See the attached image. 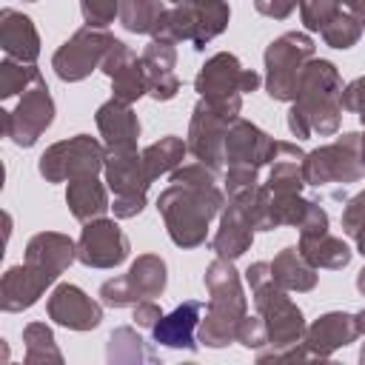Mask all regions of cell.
Masks as SVG:
<instances>
[{
	"mask_svg": "<svg viewBox=\"0 0 365 365\" xmlns=\"http://www.w3.org/2000/svg\"><path fill=\"white\" fill-rule=\"evenodd\" d=\"M225 202L217 171L191 163L171 171V185L157 197V211L177 248H200L208 240V222L220 217Z\"/></svg>",
	"mask_w": 365,
	"mask_h": 365,
	"instance_id": "obj_1",
	"label": "cell"
},
{
	"mask_svg": "<svg viewBox=\"0 0 365 365\" xmlns=\"http://www.w3.org/2000/svg\"><path fill=\"white\" fill-rule=\"evenodd\" d=\"M342 77L331 60L311 57L299 74L297 97L288 108V128L297 140L331 137L342 125Z\"/></svg>",
	"mask_w": 365,
	"mask_h": 365,
	"instance_id": "obj_2",
	"label": "cell"
},
{
	"mask_svg": "<svg viewBox=\"0 0 365 365\" xmlns=\"http://www.w3.org/2000/svg\"><path fill=\"white\" fill-rule=\"evenodd\" d=\"M202 282L208 291V308L200 319L197 339L205 348H225L237 342V328L248 314V297L242 291V279L234 268V259L217 257L214 262H208Z\"/></svg>",
	"mask_w": 365,
	"mask_h": 365,
	"instance_id": "obj_3",
	"label": "cell"
},
{
	"mask_svg": "<svg viewBox=\"0 0 365 365\" xmlns=\"http://www.w3.org/2000/svg\"><path fill=\"white\" fill-rule=\"evenodd\" d=\"M262 77L254 68H242L237 54L231 51H217L202 63V68L194 77V91L220 108L228 117H240L242 111V94H254L259 88Z\"/></svg>",
	"mask_w": 365,
	"mask_h": 365,
	"instance_id": "obj_4",
	"label": "cell"
},
{
	"mask_svg": "<svg viewBox=\"0 0 365 365\" xmlns=\"http://www.w3.org/2000/svg\"><path fill=\"white\" fill-rule=\"evenodd\" d=\"M317 46L305 31H285L265 46V91L277 103H294L297 83Z\"/></svg>",
	"mask_w": 365,
	"mask_h": 365,
	"instance_id": "obj_5",
	"label": "cell"
},
{
	"mask_svg": "<svg viewBox=\"0 0 365 365\" xmlns=\"http://www.w3.org/2000/svg\"><path fill=\"white\" fill-rule=\"evenodd\" d=\"M251 299H254V311L262 317V322L268 328V345L259 351H282V348L302 342L305 328H308L302 308L288 297L285 288H279L274 282V277L268 282L251 288Z\"/></svg>",
	"mask_w": 365,
	"mask_h": 365,
	"instance_id": "obj_6",
	"label": "cell"
},
{
	"mask_svg": "<svg viewBox=\"0 0 365 365\" xmlns=\"http://www.w3.org/2000/svg\"><path fill=\"white\" fill-rule=\"evenodd\" d=\"M106 165V145L91 134H74L48 145L40 160L37 171L46 182H68L77 177L100 174Z\"/></svg>",
	"mask_w": 365,
	"mask_h": 365,
	"instance_id": "obj_7",
	"label": "cell"
},
{
	"mask_svg": "<svg viewBox=\"0 0 365 365\" xmlns=\"http://www.w3.org/2000/svg\"><path fill=\"white\" fill-rule=\"evenodd\" d=\"M365 177L359 163V131H345L305 154V185H351Z\"/></svg>",
	"mask_w": 365,
	"mask_h": 365,
	"instance_id": "obj_8",
	"label": "cell"
},
{
	"mask_svg": "<svg viewBox=\"0 0 365 365\" xmlns=\"http://www.w3.org/2000/svg\"><path fill=\"white\" fill-rule=\"evenodd\" d=\"M168 285V265L160 254H140L123 277L100 285V302L108 308H134L140 299L163 297Z\"/></svg>",
	"mask_w": 365,
	"mask_h": 365,
	"instance_id": "obj_9",
	"label": "cell"
},
{
	"mask_svg": "<svg viewBox=\"0 0 365 365\" xmlns=\"http://www.w3.org/2000/svg\"><path fill=\"white\" fill-rule=\"evenodd\" d=\"M106 185L114 191L111 211L117 220L140 217L145 208V194L151 188V180L145 174L143 151H106Z\"/></svg>",
	"mask_w": 365,
	"mask_h": 365,
	"instance_id": "obj_10",
	"label": "cell"
},
{
	"mask_svg": "<svg viewBox=\"0 0 365 365\" xmlns=\"http://www.w3.org/2000/svg\"><path fill=\"white\" fill-rule=\"evenodd\" d=\"M117 37L106 29H94V26H83L77 29L51 57V68L63 83H80L86 77H91V71H97L111 48Z\"/></svg>",
	"mask_w": 365,
	"mask_h": 365,
	"instance_id": "obj_11",
	"label": "cell"
},
{
	"mask_svg": "<svg viewBox=\"0 0 365 365\" xmlns=\"http://www.w3.org/2000/svg\"><path fill=\"white\" fill-rule=\"evenodd\" d=\"M0 114H3L6 137L20 148H31L54 123V100H51L46 80H40L29 91H23L17 106L9 111H0Z\"/></svg>",
	"mask_w": 365,
	"mask_h": 365,
	"instance_id": "obj_12",
	"label": "cell"
},
{
	"mask_svg": "<svg viewBox=\"0 0 365 365\" xmlns=\"http://www.w3.org/2000/svg\"><path fill=\"white\" fill-rule=\"evenodd\" d=\"M234 117L222 114L220 108H214L211 103H205L202 97L197 100L194 111H191V123H188V151L194 154L197 163L214 168L220 174V168L225 165V134L231 128Z\"/></svg>",
	"mask_w": 365,
	"mask_h": 365,
	"instance_id": "obj_13",
	"label": "cell"
},
{
	"mask_svg": "<svg viewBox=\"0 0 365 365\" xmlns=\"http://www.w3.org/2000/svg\"><path fill=\"white\" fill-rule=\"evenodd\" d=\"M128 254L131 242L120 228L117 217L83 222V231L77 237V262H83L86 268H117L128 259Z\"/></svg>",
	"mask_w": 365,
	"mask_h": 365,
	"instance_id": "obj_14",
	"label": "cell"
},
{
	"mask_svg": "<svg viewBox=\"0 0 365 365\" xmlns=\"http://www.w3.org/2000/svg\"><path fill=\"white\" fill-rule=\"evenodd\" d=\"M274 143L277 140L265 134L259 125L237 117L225 134V168L259 174L274 154Z\"/></svg>",
	"mask_w": 365,
	"mask_h": 365,
	"instance_id": "obj_15",
	"label": "cell"
},
{
	"mask_svg": "<svg viewBox=\"0 0 365 365\" xmlns=\"http://www.w3.org/2000/svg\"><path fill=\"white\" fill-rule=\"evenodd\" d=\"M46 314L68 331H94L103 322V302L91 299L74 282H60L46 299Z\"/></svg>",
	"mask_w": 365,
	"mask_h": 365,
	"instance_id": "obj_16",
	"label": "cell"
},
{
	"mask_svg": "<svg viewBox=\"0 0 365 365\" xmlns=\"http://www.w3.org/2000/svg\"><path fill=\"white\" fill-rule=\"evenodd\" d=\"M100 71L111 80V97L120 100V103H137L143 94H148V83H145V71H143V63L140 57L123 43V40H114Z\"/></svg>",
	"mask_w": 365,
	"mask_h": 365,
	"instance_id": "obj_17",
	"label": "cell"
},
{
	"mask_svg": "<svg viewBox=\"0 0 365 365\" xmlns=\"http://www.w3.org/2000/svg\"><path fill=\"white\" fill-rule=\"evenodd\" d=\"M77 259V242L68 234L60 231H40L26 242V257L23 262L34 268L48 285L60 279V274Z\"/></svg>",
	"mask_w": 365,
	"mask_h": 365,
	"instance_id": "obj_18",
	"label": "cell"
},
{
	"mask_svg": "<svg viewBox=\"0 0 365 365\" xmlns=\"http://www.w3.org/2000/svg\"><path fill=\"white\" fill-rule=\"evenodd\" d=\"M359 328H356V314H345V311H328L322 317H317L308 328H305V348L311 356L328 359L334 351L356 342Z\"/></svg>",
	"mask_w": 365,
	"mask_h": 365,
	"instance_id": "obj_19",
	"label": "cell"
},
{
	"mask_svg": "<svg viewBox=\"0 0 365 365\" xmlns=\"http://www.w3.org/2000/svg\"><path fill=\"white\" fill-rule=\"evenodd\" d=\"M97 131L103 137L106 151H137V140H140V117L128 103L120 100H106L97 114H94Z\"/></svg>",
	"mask_w": 365,
	"mask_h": 365,
	"instance_id": "obj_20",
	"label": "cell"
},
{
	"mask_svg": "<svg viewBox=\"0 0 365 365\" xmlns=\"http://www.w3.org/2000/svg\"><path fill=\"white\" fill-rule=\"evenodd\" d=\"M200 319H202V302L200 299H185L171 314H163L160 317V322L151 328V336L163 348L197 354V348H200L197 345Z\"/></svg>",
	"mask_w": 365,
	"mask_h": 365,
	"instance_id": "obj_21",
	"label": "cell"
},
{
	"mask_svg": "<svg viewBox=\"0 0 365 365\" xmlns=\"http://www.w3.org/2000/svg\"><path fill=\"white\" fill-rule=\"evenodd\" d=\"M143 71H145V83H148V97L157 103L174 100L180 91V77L174 74L177 66V48L174 43L165 40H151L143 54H140Z\"/></svg>",
	"mask_w": 365,
	"mask_h": 365,
	"instance_id": "obj_22",
	"label": "cell"
},
{
	"mask_svg": "<svg viewBox=\"0 0 365 365\" xmlns=\"http://www.w3.org/2000/svg\"><path fill=\"white\" fill-rule=\"evenodd\" d=\"M305 154L297 143L277 140L268 160V191L271 194H299L305 185Z\"/></svg>",
	"mask_w": 365,
	"mask_h": 365,
	"instance_id": "obj_23",
	"label": "cell"
},
{
	"mask_svg": "<svg viewBox=\"0 0 365 365\" xmlns=\"http://www.w3.org/2000/svg\"><path fill=\"white\" fill-rule=\"evenodd\" d=\"M0 48L11 60L34 63L40 57V34L34 29V20L17 9H3L0 11Z\"/></svg>",
	"mask_w": 365,
	"mask_h": 365,
	"instance_id": "obj_24",
	"label": "cell"
},
{
	"mask_svg": "<svg viewBox=\"0 0 365 365\" xmlns=\"http://www.w3.org/2000/svg\"><path fill=\"white\" fill-rule=\"evenodd\" d=\"M46 288H51L48 279H43L34 268H29L26 262L11 265L0 279V308L6 314L26 311L46 294Z\"/></svg>",
	"mask_w": 365,
	"mask_h": 365,
	"instance_id": "obj_25",
	"label": "cell"
},
{
	"mask_svg": "<svg viewBox=\"0 0 365 365\" xmlns=\"http://www.w3.org/2000/svg\"><path fill=\"white\" fill-rule=\"evenodd\" d=\"M251 242H254V228L248 217L234 202H225V208L220 211V228L211 237V251L222 259H237L251 248Z\"/></svg>",
	"mask_w": 365,
	"mask_h": 365,
	"instance_id": "obj_26",
	"label": "cell"
},
{
	"mask_svg": "<svg viewBox=\"0 0 365 365\" xmlns=\"http://www.w3.org/2000/svg\"><path fill=\"white\" fill-rule=\"evenodd\" d=\"M66 205H68V211H71V217H74L77 222L100 220V217H106V211L111 208V202H108V185L100 182L97 174L68 180Z\"/></svg>",
	"mask_w": 365,
	"mask_h": 365,
	"instance_id": "obj_27",
	"label": "cell"
},
{
	"mask_svg": "<svg viewBox=\"0 0 365 365\" xmlns=\"http://www.w3.org/2000/svg\"><path fill=\"white\" fill-rule=\"evenodd\" d=\"M271 277H274V282H277L279 288L297 291V294L314 291V288H317V279H319L317 268L302 257V251H299L297 245H285V248L274 257V262H271Z\"/></svg>",
	"mask_w": 365,
	"mask_h": 365,
	"instance_id": "obj_28",
	"label": "cell"
},
{
	"mask_svg": "<svg viewBox=\"0 0 365 365\" xmlns=\"http://www.w3.org/2000/svg\"><path fill=\"white\" fill-rule=\"evenodd\" d=\"M297 248L302 251V257L319 271V268H328V271H339L351 262L354 251L339 240L334 237L331 231H322V234H314V237H299Z\"/></svg>",
	"mask_w": 365,
	"mask_h": 365,
	"instance_id": "obj_29",
	"label": "cell"
},
{
	"mask_svg": "<svg viewBox=\"0 0 365 365\" xmlns=\"http://www.w3.org/2000/svg\"><path fill=\"white\" fill-rule=\"evenodd\" d=\"M106 359L111 365H143V362H157V354L131 325H120L111 331L106 342Z\"/></svg>",
	"mask_w": 365,
	"mask_h": 365,
	"instance_id": "obj_30",
	"label": "cell"
},
{
	"mask_svg": "<svg viewBox=\"0 0 365 365\" xmlns=\"http://www.w3.org/2000/svg\"><path fill=\"white\" fill-rule=\"evenodd\" d=\"M188 151V143L177 134H165L160 140H154L151 145L143 148V163H145V174L154 182L163 174H171L174 168L182 165V157Z\"/></svg>",
	"mask_w": 365,
	"mask_h": 365,
	"instance_id": "obj_31",
	"label": "cell"
},
{
	"mask_svg": "<svg viewBox=\"0 0 365 365\" xmlns=\"http://www.w3.org/2000/svg\"><path fill=\"white\" fill-rule=\"evenodd\" d=\"M228 202H234L251 222L254 231H274V214H271V191L265 182H254L242 191L228 194Z\"/></svg>",
	"mask_w": 365,
	"mask_h": 365,
	"instance_id": "obj_32",
	"label": "cell"
},
{
	"mask_svg": "<svg viewBox=\"0 0 365 365\" xmlns=\"http://www.w3.org/2000/svg\"><path fill=\"white\" fill-rule=\"evenodd\" d=\"M197 9V34H194V51H202L214 37H220L228 29L231 6L228 0H194Z\"/></svg>",
	"mask_w": 365,
	"mask_h": 365,
	"instance_id": "obj_33",
	"label": "cell"
},
{
	"mask_svg": "<svg viewBox=\"0 0 365 365\" xmlns=\"http://www.w3.org/2000/svg\"><path fill=\"white\" fill-rule=\"evenodd\" d=\"M197 34V9L191 3H177L174 9H165L157 31L151 40H165V43H194Z\"/></svg>",
	"mask_w": 365,
	"mask_h": 365,
	"instance_id": "obj_34",
	"label": "cell"
},
{
	"mask_svg": "<svg viewBox=\"0 0 365 365\" xmlns=\"http://www.w3.org/2000/svg\"><path fill=\"white\" fill-rule=\"evenodd\" d=\"M163 14H165V0H125L117 20L131 34H151L154 37Z\"/></svg>",
	"mask_w": 365,
	"mask_h": 365,
	"instance_id": "obj_35",
	"label": "cell"
},
{
	"mask_svg": "<svg viewBox=\"0 0 365 365\" xmlns=\"http://www.w3.org/2000/svg\"><path fill=\"white\" fill-rule=\"evenodd\" d=\"M23 348H26V362L29 365H43V362H54L63 365V351L54 342V331L46 322H29L23 328Z\"/></svg>",
	"mask_w": 365,
	"mask_h": 365,
	"instance_id": "obj_36",
	"label": "cell"
},
{
	"mask_svg": "<svg viewBox=\"0 0 365 365\" xmlns=\"http://www.w3.org/2000/svg\"><path fill=\"white\" fill-rule=\"evenodd\" d=\"M40 80H43V74H40V68L34 63H20V60L6 57L0 63V100L23 94L31 86H37Z\"/></svg>",
	"mask_w": 365,
	"mask_h": 365,
	"instance_id": "obj_37",
	"label": "cell"
},
{
	"mask_svg": "<svg viewBox=\"0 0 365 365\" xmlns=\"http://www.w3.org/2000/svg\"><path fill=\"white\" fill-rule=\"evenodd\" d=\"M362 23L351 14V11H339L322 31H319V37L325 40V46H331V48H339V51H345V48H351V46H356L359 43V37H362Z\"/></svg>",
	"mask_w": 365,
	"mask_h": 365,
	"instance_id": "obj_38",
	"label": "cell"
},
{
	"mask_svg": "<svg viewBox=\"0 0 365 365\" xmlns=\"http://www.w3.org/2000/svg\"><path fill=\"white\" fill-rule=\"evenodd\" d=\"M314 200H305L302 194H271V214H274V225H291L299 228L308 208Z\"/></svg>",
	"mask_w": 365,
	"mask_h": 365,
	"instance_id": "obj_39",
	"label": "cell"
},
{
	"mask_svg": "<svg viewBox=\"0 0 365 365\" xmlns=\"http://www.w3.org/2000/svg\"><path fill=\"white\" fill-rule=\"evenodd\" d=\"M342 9H345L342 0H302L299 3V20H302L305 31H322Z\"/></svg>",
	"mask_w": 365,
	"mask_h": 365,
	"instance_id": "obj_40",
	"label": "cell"
},
{
	"mask_svg": "<svg viewBox=\"0 0 365 365\" xmlns=\"http://www.w3.org/2000/svg\"><path fill=\"white\" fill-rule=\"evenodd\" d=\"M342 231L356 242V251L365 257V191L354 194L342 208Z\"/></svg>",
	"mask_w": 365,
	"mask_h": 365,
	"instance_id": "obj_41",
	"label": "cell"
},
{
	"mask_svg": "<svg viewBox=\"0 0 365 365\" xmlns=\"http://www.w3.org/2000/svg\"><path fill=\"white\" fill-rule=\"evenodd\" d=\"M125 0H80V14L86 20V26L94 29H106L114 23V17H120Z\"/></svg>",
	"mask_w": 365,
	"mask_h": 365,
	"instance_id": "obj_42",
	"label": "cell"
},
{
	"mask_svg": "<svg viewBox=\"0 0 365 365\" xmlns=\"http://www.w3.org/2000/svg\"><path fill=\"white\" fill-rule=\"evenodd\" d=\"M237 342L242 348H248V351H259V348L268 345V328H265L259 314L257 317H248V314L242 317V322L237 328Z\"/></svg>",
	"mask_w": 365,
	"mask_h": 365,
	"instance_id": "obj_43",
	"label": "cell"
},
{
	"mask_svg": "<svg viewBox=\"0 0 365 365\" xmlns=\"http://www.w3.org/2000/svg\"><path fill=\"white\" fill-rule=\"evenodd\" d=\"M342 111H354V114H362L365 111V74L351 80L348 86H342Z\"/></svg>",
	"mask_w": 365,
	"mask_h": 365,
	"instance_id": "obj_44",
	"label": "cell"
},
{
	"mask_svg": "<svg viewBox=\"0 0 365 365\" xmlns=\"http://www.w3.org/2000/svg\"><path fill=\"white\" fill-rule=\"evenodd\" d=\"M302 0H254V9L262 14V17H271V20H285Z\"/></svg>",
	"mask_w": 365,
	"mask_h": 365,
	"instance_id": "obj_45",
	"label": "cell"
},
{
	"mask_svg": "<svg viewBox=\"0 0 365 365\" xmlns=\"http://www.w3.org/2000/svg\"><path fill=\"white\" fill-rule=\"evenodd\" d=\"M160 317H163V311H160V305H157L154 299H140V302L134 305V322H137V328L151 331V328L160 322Z\"/></svg>",
	"mask_w": 365,
	"mask_h": 365,
	"instance_id": "obj_46",
	"label": "cell"
},
{
	"mask_svg": "<svg viewBox=\"0 0 365 365\" xmlns=\"http://www.w3.org/2000/svg\"><path fill=\"white\" fill-rule=\"evenodd\" d=\"M271 279V262H251L248 268H245V282H248V288H257V285H262V282H268Z\"/></svg>",
	"mask_w": 365,
	"mask_h": 365,
	"instance_id": "obj_47",
	"label": "cell"
},
{
	"mask_svg": "<svg viewBox=\"0 0 365 365\" xmlns=\"http://www.w3.org/2000/svg\"><path fill=\"white\" fill-rule=\"evenodd\" d=\"M342 6H345V11H351V14L362 23V29H365V0H342Z\"/></svg>",
	"mask_w": 365,
	"mask_h": 365,
	"instance_id": "obj_48",
	"label": "cell"
},
{
	"mask_svg": "<svg viewBox=\"0 0 365 365\" xmlns=\"http://www.w3.org/2000/svg\"><path fill=\"white\" fill-rule=\"evenodd\" d=\"M356 291L365 297V265L359 268V274H356Z\"/></svg>",
	"mask_w": 365,
	"mask_h": 365,
	"instance_id": "obj_49",
	"label": "cell"
},
{
	"mask_svg": "<svg viewBox=\"0 0 365 365\" xmlns=\"http://www.w3.org/2000/svg\"><path fill=\"white\" fill-rule=\"evenodd\" d=\"M356 328H359V336H365V308L356 311Z\"/></svg>",
	"mask_w": 365,
	"mask_h": 365,
	"instance_id": "obj_50",
	"label": "cell"
},
{
	"mask_svg": "<svg viewBox=\"0 0 365 365\" xmlns=\"http://www.w3.org/2000/svg\"><path fill=\"white\" fill-rule=\"evenodd\" d=\"M359 163H362V171H365V134H359Z\"/></svg>",
	"mask_w": 365,
	"mask_h": 365,
	"instance_id": "obj_51",
	"label": "cell"
},
{
	"mask_svg": "<svg viewBox=\"0 0 365 365\" xmlns=\"http://www.w3.org/2000/svg\"><path fill=\"white\" fill-rule=\"evenodd\" d=\"M359 362L365 365V342H362V348H359Z\"/></svg>",
	"mask_w": 365,
	"mask_h": 365,
	"instance_id": "obj_52",
	"label": "cell"
},
{
	"mask_svg": "<svg viewBox=\"0 0 365 365\" xmlns=\"http://www.w3.org/2000/svg\"><path fill=\"white\" fill-rule=\"evenodd\" d=\"M165 3H174L177 6V3H191V0H165Z\"/></svg>",
	"mask_w": 365,
	"mask_h": 365,
	"instance_id": "obj_53",
	"label": "cell"
},
{
	"mask_svg": "<svg viewBox=\"0 0 365 365\" xmlns=\"http://www.w3.org/2000/svg\"><path fill=\"white\" fill-rule=\"evenodd\" d=\"M359 123H362V128H365V111H362V114H359Z\"/></svg>",
	"mask_w": 365,
	"mask_h": 365,
	"instance_id": "obj_54",
	"label": "cell"
},
{
	"mask_svg": "<svg viewBox=\"0 0 365 365\" xmlns=\"http://www.w3.org/2000/svg\"><path fill=\"white\" fill-rule=\"evenodd\" d=\"M29 3H37V0H29Z\"/></svg>",
	"mask_w": 365,
	"mask_h": 365,
	"instance_id": "obj_55",
	"label": "cell"
}]
</instances>
